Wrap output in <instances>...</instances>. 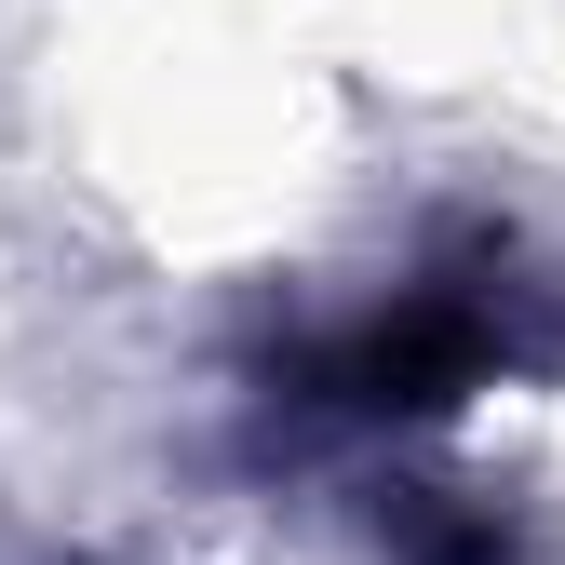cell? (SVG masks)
<instances>
[{
	"mask_svg": "<svg viewBox=\"0 0 565 565\" xmlns=\"http://www.w3.org/2000/svg\"><path fill=\"white\" fill-rule=\"evenodd\" d=\"M484 364V337L431 297V310H391L364 337H337L323 350V404H364V417H417V404H445L458 377Z\"/></svg>",
	"mask_w": 565,
	"mask_h": 565,
	"instance_id": "6da1fadb",
	"label": "cell"
}]
</instances>
